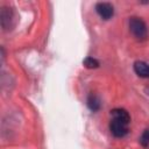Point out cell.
<instances>
[{"instance_id": "6da1fadb", "label": "cell", "mask_w": 149, "mask_h": 149, "mask_svg": "<svg viewBox=\"0 0 149 149\" xmlns=\"http://www.w3.org/2000/svg\"><path fill=\"white\" fill-rule=\"evenodd\" d=\"M111 122H109V130L115 137H123L127 135L129 130L130 123V115L123 108H114L111 111Z\"/></svg>"}, {"instance_id": "7a4b0ae2", "label": "cell", "mask_w": 149, "mask_h": 149, "mask_svg": "<svg viewBox=\"0 0 149 149\" xmlns=\"http://www.w3.org/2000/svg\"><path fill=\"white\" fill-rule=\"evenodd\" d=\"M129 30L134 35V37L139 41H143L148 36V29L147 24L141 17L133 16L129 19Z\"/></svg>"}, {"instance_id": "3957f363", "label": "cell", "mask_w": 149, "mask_h": 149, "mask_svg": "<svg viewBox=\"0 0 149 149\" xmlns=\"http://www.w3.org/2000/svg\"><path fill=\"white\" fill-rule=\"evenodd\" d=\"M95 10L104 20H109L114 14V8L109 2H98L95 5Z\"/></svg>"}, {"instance_id": "277c9868", "label": "cell", "mask_w": 149, "mask_h": 149, "mask_svg": "<svg viewBox=\"0 0 149 149\" xmlns=\"http://www.w3.org/2000/svg\"><path fill=\"white\" fill-rule=\"evenodd\" d=\"M134 71L141 78H149V64L143 61H136L134 63Z\"/></svg>"}, {"instance_id": "5b68a950", "label": "cell", "mask_w": 149, "mask_h": 149, "mask_svg": "<svg viewBox=\"0 0 149 149\" xmlns=\"http://www.w3.org/2000/svg\"><path fill=\"white\" fill-rule=\"evenodd\" d=\"M87 106L92 112H97L101 106L99 97L97 94H94V93H91L88 95V98H87Z\"/></svg>"}, {"instance_id": "8992f818", "label": "cell", "mask_w": 149, "mask_h": 149, "mask_svg": "<svg viewBox=\"0 0 149 149\" xmlns=\"http://www.w3.org/2000/svg\"><path fill=\"white\" fill-rule=\"evenodd\" d=\"M83 64L84 66H86L87 69H97L99 66V62L93 58V57H86L84 61H83Z\"/></svg>"}, {"instance_id": "52a82bcc", "label": "cell", "mask_w": 149, "mask_h": 149, "mask_svg": "<svg viewBox=\"0 0 149 149\" xmlns=\"http://www.w3.org/2000/svg\"><path fill=\"white\" fill-rule=\"evenodd\" d=\"M139 141H140V143H141L142 147H144V148L149 147V128L146 129V130L142 133V135L140 136Z\"/></svg>"}]
</instances>
